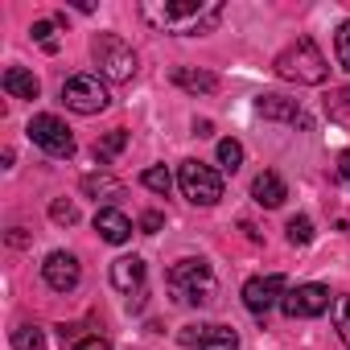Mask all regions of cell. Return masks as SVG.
I'll return each mask as SVG.
<instances>
[{"label":"cell","mask_w":350,"mask_h":350,"mask_svg":"<svg viewBox=\"0 0 350 350\" xmlns=\"http://www.w3.org/2000/svg\"><path fill=\"white\" fill-rule=\"evenodd\" d=\"M140 17L161 33H206L223 21V5L215 0H144Z\"/></svg>","instance_id":"6da1fadb"},{"label":"cell","mask_w":350,"mask_h":350,"mask_svg":"<svg viewBox=\"0 0 350 350\" xmlns=\"http://www.w3.org/2000/svg\"><path fill=\"white\" fill-rule=\"evenodd\" d=\"M272 66H276L280 79L305 83V87H317V83H325V75H329V62H325V54L317 50L313 38H297L293 46H284Z\"/></svg>","instance_id":"7a4b0ae2"},{"label":"cell","mask_w":350,"mask_h":350,"mask_svg":"<svg viewBox=\"0 0 350 350\" xmlns=\"http://www.w3.org/2000/svg\"><path fill=\"white\" fill-rule=\"evenodd\" d=\"M165 284L182 305H211L215 301V272L206 260H178L169 268Z\"/></svg>","instance_id":"3957f363"},{"label":"cell","mask_w":350,"mask_h":350,"mask_svg":"<svg viewBox=\"0 0 350 350\" xmlns=\"http://www.w3.org/2000/svg\"><path fill=\"white\" fill-rule=\"evenodd\" d=\"M91 58H95V66H99V75L107 83H128L136 75V54L116 33H95L91 38Z\"/></svg>","instance_id":"277c9868"},{"label":"cell","mask_w":350,"mask_h":350,"mask_svg":"<svg viewBox=\"0 0 350 350\" xmlns=\"http://www.w3.org/2000/svg\"><path fill=\"white\" fill-rule=\"evenodd\" d=\"M178 186H182V194H186L194 206H215V202L223 198V178H219L211 165H202V161H182Z\"/></svg>","instance_id":"5b68a950"},{"label":"cell","mask_w":350,"mask_h":350,"mask_svg":"<svg viewBox=\"0 0 350 350\" xmlns=\"http://www.w3.org/2000/svg\"><path fill=\"white\" fill-rule=\"evenodd\" d=\"M62 103L75 111V116H99L111 99H107V87L95 79V75H70L62 83Z\"/></svg>","instance_id":"8992f818"},{"label":"cell","mask_w":350,"mask_h":350,"mask_svg":"<svg viewBox=\"0 0 350 350\" xmlns=\"http://www.w3.org/2000/svg\"><path fill=\"white\" fill-rule=\"evenodd\" d=\"M25 132H29V140H33L42 152H50V157H70V152H75V136H70V128H66L58 116H33Z\"/></svg>","instance_id":"52a82bcc"},{"label":"cell","mask_w":350,"mask_h":350,"mask_svg":"<svg viewBox=\"0 0 350 350\" xmlns=\"http://www.w3.org/2000/svg\"><path fill=\"white\" fill-rule=\"evenodd\" d=\"M280 309L288 317H317V313L334 309V297H329L325 284H297V288H288L280 297Z\"/></svg>","instance_id":"ba28073f"},{"label":"cell","mask_w":350,"mask_h":350,"mask_svg":"<svg viewBox=\"0 0 350 350\" xmlns=\"http://www.w3.org/2000/svg\"><path fill=\"white\" fill-rule=\"evenodd\" d=\"M284 293H288V288H284V276H280V272H272V276H252V280L243 284V305H247L256 317H264Z\"/></svg>","instance_id":"9c48e42d"},{"label":"cell","mask_w":350,"mask_h":350,"mask_svg":"<svg viewBox=\"0 0 350 350\" xmlns=\"http://www.w3.org/2000/svg\"><path fill=\"white\" fill-rule=\"evenodd\" d=\"M42 276H46V284H50L54 293H70V288L83 280V268H79V260H75L70 252H50L46 264H42Z\"/></svg>","instance_id":"30bf717a"},{"label":"cell","mask_w":350,"mask_h":350,"mask_svg":"<svg viewBox=\"0 0 350 350\" xmlns=\"http://www.w3.org/2000/svg\"><path fill=\"white\" fill-rule=\"evenodd\" d=\"M95 231L107 243H128L132 239V219L116 206H103V211H95Z\"/></svg>","instance_id":"8fae6325"},{"label":"cell","mask_w":350,"mask_h":350,"mask_svg":"<svg viewBox=\"0 0 350 350\" xmlns=\"http://www.w3.org/2000/svg\"><path fill=\"white\" fill-rule=\"evenodd\" d=\"M111 284L120 293H140V284H144V260L140 256H120L111 264Z\"/></svg>","instance_id":"7c38bea8"},{"label":"cell","mask_w":350,"mask_h":350,"mask_svg":"<svg viewBox=\"0 0 350 350\" xmlns=\"http://www.w3.org/2000/svg\"><path fill=\"white\" fill-rule=\"evenodd\" d=\"M256 111H260L264 120H284V124H305V116H301V107H297V99H284V95H260V99H256Z\"/></svg>","instance_id":"4fadbf2b"},{"label":"cell","mask_w":350,"mask_h":350,"mask_svg":"<svg viewBox=\"0 0 350 350\" xmlns=\"http://www.w3.org/2000/svg\"><path fill=\"white\" fill-rule=\"evenodd\" d=\"M252 198L260 202V206H268V211H276L284 198H288V190H284V182H280V173H272V169H264L260 178L252 182Z\"/></svg>","instance_id":"5bb4252c"},{"label":"cell","mask_w":350,"mask_h":350,"mask_svg":"<svg viewBox=\"0 0 350 350\" xmlns=\"http://www.w3.org/2000/svg\"><path fill=\"white\" fill-rule=\"evenodd\" d=\"M0 83H5V91H9L13 99H38V95H42L38 75H33V70H25V66H9Z\"/></svg>","instance_id":"9a60e30c"},{"label":"cell","mask_w":350,"mask_h":350,"mask_svg":"<svg viewBox=\"0 0 350 350\" xmlns=\"http://www.w3.org/2000/svg\"><path fill=\"white\" fill-rule=\"evenodd\" d=\"M173 83H178L182 91H190V95H211L219 87V79L211 70H194V66H178L173 70Z\"/></svg>","instance_id":"2e32d148"},{"label":"cell","mask_w":350,"mask_h":350,"mask_svg":"<svg viewBox=\"0 0 350 350\" xmlns=\"http://www.w3.org/2000/svg\"><path fill=\"white\" fill-rule=\"evenodd\" d=\"M83 194L99 202V198H120L124 186H120L116 178H107V173H87V178H83Z\"/></svg>","instance_id":"e0dca14e"},{"label":"cell","mask_w":350,"mask_h":350,"mask_svg":"<svg viewBox=\"0 0 350 350\" xmlns=\"http://www.w3.org/2000/svg\"><path fill=\"white\" fill-rule=\"evenodd\" d=\"M198 350H239V334L231 325H206V338Z\"/></svg>","instance_id":"ac0fdd59"},{"label":"cell","mask_w":350,"mask_h":350,"mask_svg":"<svg viewBox=\"0 0 350 350\" xmlns=\"http://www.w3.org/2000/svg\"><path fill=\"white\" fill-rule=\"evenodd\" d=\"M124 144H128V132H124V128L107 132L103 140H95V161H99V165H107V161H111V157H116V152H120Z\"/></svg>","instance_id":"d6986e66"},{"label":"cell","mask_w":350,"mask_h":350,"mask_svg":"<svg viewBox=\"0 0 350 350\" xmlns=\"http://www.w3.org/2000/svg\"><path fill=\"white\" fill-rule=\"evenodd\" d=\"M140 186H144V190H152V194H169L173 178H169V169H165V165H152V169H144V173H140Z\"/></svg>","instance_id":"ffe728a7"},{"label":"cell","mask_w":350,"mask_h":350,"mask_svg":"<svg viewBox=\"0 0 350 350\" xmlns=\"http://www.w3.org/2000/svg\"><path fill=\"white\" fill-rule=\"evenodd\" d=\"M13 346L17 350H46V334L38 325H17L13 329Z\"/></svg>","instance_id":"44dd1931"},{"label":"cell","mask_w":350,"mask_h":350,"mask_svg":"<svg viewBox=\"0 0 350 350\" xmlns=\"http://www.w3.org/2000/svg\"><path fill=\"white\" fill-rule=\"evenodd\" d=\"M334 329H338L342 346L350 350V297H334Z\"/></svg>","instance_id":"7402d4cb"},{"label":"cell","mask_w":350,"mask_h":350,"mask_svg":"<svg viewBox=\"0 0 350 350\" xmlns=\"http://www.w3.org/2000/svg\"><path fill=\"white\" fill-rule=\"evenodd\" d=\"M219 165H223L227 173H235V169L243 165V144H239V140H219Z\"/></svg>","instance_id":"603a6c76"},{"label":"cell","mask_w":350,"mask_h":350,"mask_svg":"<svg viewBox=\"0 0 350 350\" xmlns=\"http://www.w3.org/2000/svg\"><path fill=\"white\" fill-rule=\"evenodd\" d=\"M334 54H338V66H342V70H350V21H342V25H338Z\"/></svg>","instance_id":"cb8c5ba5"},{"label":"cell","mask_w":350,"mask_h":350,"mask_svg":"<svg viewBox=\"0 0 350 350\" xmlns=\"http://www.w3.org/2000/svg\"><path fill=\"white\" fill-rule=\"evenodd\" d=\"M284 231H288V243H309V239H313V223H309L305 215L288 219V227H284Z\"/></svg>","instance_id":"d4e9b609"},{"label":"cell","mask_w":350,"mask_h":350,"mask_svg":"<svg viewBox=\"0 0 350 350\" xmlns=\"http://www.w3.org/2000/svg\"><path fill=\"white\" fill-rule=\"evenodd\" d=\"M50 219H54L58 227H70V223H79V211H75V202H66V198H58V202L50 206Z\"/></svg>","instance_id":"484cf974"},{"label":"cell","mask_w":350,"mask_h":350,"mask_svg":"<svg viewBox=\"0 0 350 350\" xmlns=\"http://www.w3.org/2000/svg\"><path fill=\"white\" fill-rule=\"evenodd\" d=\"M29 33H33V42H42V50H50V54L58 50V42H54V21H33Z\"/></svg>","instance_id":"4316f807"},{"label":"cell","mask_w":350,"mask_h":350,"mask_svg":"<svg viewBox=\"0 0 350 350\" xmlns=\"http://www.w3.org/2000/svg\"><path fill=\"white\" fill-rule=\"evenodd\" d=\"M325 111H329L334 120H346V116H350V87H346V91H334V99H325Z\"/></svg>","instance_id":"83f0119b"},{"label":"cell","mask_w":350,"mask_h":350,"mask_svg":"<svg viewBox=\"0 0 350 350\" xmlns=\"http://www.w3.org/2000/svg\"><path fill=\"white\" fill-rule=\"evenodd\" d=\"M161 223H165V219H161L157 211H148V215L140 219V231H144V235H157V231H161Z\"/></svg>","instance_id":"f1b7e54d"},{"label":"cell","mask_w":350,"mask_h":350,"mask_svg":"<svg viewBox=\"0 0 350 350\" xmlns=\"http://www.w3.org/2000/svg\"><path fill=\"white\" fill-rule=\"evenodd\" d=\"M75 350H111V346H107V338H83Z\"/></svg>","instance_id":"f546056e"},{"label":"cell","mask_w":350,"mask_h":350,"mask_svg":"<svg viewBox=\"0 0 350 350\" xmlns=\"http://www.w3.org/2000/svg\"><path fill=\"white\" fill-rule=\"evenodd\" d=\"M338 178H342V182H350V148H346V152H338Z\"/></svg>","instance_id":"4dcf8cb0"}]
</instances>
